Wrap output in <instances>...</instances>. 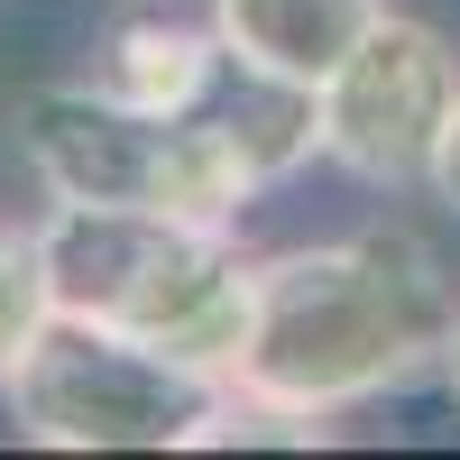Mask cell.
Instances as JSON below:
<instances>
[{"label": "cell", "mask_w": 460, "mask_h": 460, "mask_svg": "<svg viewBox=\"0 0 460 460\" xmlns=\"http://www.w3.org/2000/svg\"><path fill=\"white\" fill-rule=\"evenodd\" d=\"M323 442H341V414L249 396V387H212V405L184 433V451H323Z\"/></svg>", "instance_id": "8"}, {"label": "cell", "mask_w": 460, "mask_h": 460, "mask_svg": "<svg viewBox=\"0 0 460 460\" xmlns=\"http://www.w3.org/2000/svg\"><path fill=\"white\" fill-rule=\"evenodd\" d=\"M37 258H47V295L65 323L120 332L230 387L249 341V258L230 230L166 221L138 203H56L37 221Z\"/></svg>", "instance_id": "2"}, {"label": "cell", "mask_w": 460, "mask_h": 460, "mask_svg": "<svg viewBox=\"0 0 460 460\" xmlns=\"http://www.w3.org/2000/svg\"><path fill=\"white\" fill-rule=\"evenodd\" d=\"M28 175L56 203H138L157 212V175H166V120L120 111L102 84H37L10 111Z\"/></svg>", "instance_id": "5"}, {"label": "cell", "mask_w": 460, "mask_h": 460, "mask_svg": "<svg viewBox=\"0 0 460 460\" xmlns=\"http://www.w3.org/2000/svg\"><path fill=\"white\" fill-rule=\"evenodd\" d=\"M433 377H442V396L460 405V304H451V332H442V359H433Z\"/></svg>", "instance_id": "11"}, {"label": "cell", "mask_w": 460, "mask_h": 460, "mask_svg": "<svg viewBox=\"0 0 460 460\" xmlns=\"http://www.w3.org/2000/svg\"><path fill=\"white\" fill-rule=\"evenodd\" d=\"M56 323V295H47V258H37V230L0 221V377L28 359V341Z\"/></svg>", "instance_id": "9"}, {"label": "cell", "mask_w": 460, "mask_h": 460, "mask_svg": "<svg viewBox=\"0 0 460 460\" xmlns=\"http://www.w3.org/2000/svg\"><path fill=\"white\" fill-rule=\"evenodd\" d=\"M0 396H10L19 442L37 451H184L194 414L212 405V377L56 314L28 341V359L0 377Z\"/></svg>", "instance_id": "3"}, {"label": "cell", "mask_w": 460, "mask_h": 460, "mask_svg": "<svg viewBox=\"0 0 460 460\" xmlns=\"http://www.w3.org/2000/svg\"><path fill=\"white\" fill-rule=\"evenodd\" d=\"M451 277L414 230L377 221L350 240H304L249 258V341L230 387L350 414L433 377L451 332Z\"/></svg>", "instance_id": "1"}, {"label": "cell", "mask_w": 460, "mask_h": 460, "mask_svg": "<svg viewBox=\"0 0 460 460\" xmlns=\"http://www.w3.org/2000/svg\"><path fill=\"white\" fill-rule=\"evenodd\" d=\"M451 120H460V47L405 10H377V28L314 93L323 157L368 194H424Z\"/></svg>", "instance_id": "4"}, {"label": "cell", "mask_w": 460, "mask_h": 460, "mask_svg": "<svg viewBox=\"0 0 460 460\" xmlns=\"http://www.w3.org/2000/svg\"><path fill=\"white\" fill-rule=\"evenodd\" d=\"M377 10L387 0H212V37L258 84L323 93V74L377 28Z\"/></svg>", "instance_id": "6"}, {"label": "cell", "mask_w": 460, "mask_h": 460, "mask_svg": "<svg viewBox=\"0 0 460 460\" xmlns=\"http://www.w3.org/2000/svg\"><path fill=\"white\" fill-rule=\"evenodd\" d=\"M221 37L212 19H166V10H138L120 19L93 47V74L84 84H102L120 111H138V120H184V111H203L212 84H221Z\"/></svg>", "instance_id": "7"}, {"label": "cell", "mask_w": 460, "mask_h": 460, "mask_svg": "<svg viewBox=\"0 0 460 460\" xmlns=\"http://www.w3.org/2000/svg\"><path fill=\"white\" fill-rule=\"evenodd\" d=\"M424 194L460 212V120H451V138H442V157H433V184H424Z\"/></svg>", "instance_id": "10"}]
</instances>
